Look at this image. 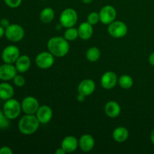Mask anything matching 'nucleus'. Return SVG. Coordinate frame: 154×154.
<instances>
[{
    "label": "nucleus",
    "instance_id": "obj_1",
    "mask_svg": "<svg viewBox=\"0 0 154 154\" xmlns=\"http://www.w3.org/2000/svg\"><path fill=\"white\" fill-rule=\"evenodd\" d=\"M48 49L54 57H63L69 53L70 46L69 41L66 40L64 37L55 36L48 41Z\"/></svg>",
    "mask_w": 154,
    "mask_h": 154
},
{
    "label": "nucleus",
    "instance_id": "obj_2",
    "mask_svg": "<svg viewBox=\"0 0 154 154\" xmlns=\"http://www.w3.org/2000/svg\"><path fill=\"white\" fill-rule=\"evenodd\" d=\"M39 125L40 122L35 114H25L19 120L18 129L23 135H32L38 129Z\"/></svg>",
    "mask_w": 154,
    "mask_h": 154
},
{
    "label": "nucleus",
    "instance_id": "obj_3",
    "mask_svg": "<svg viewBox=\"0 0 154 154\" xmlns=\"http://www.w3.org/2000/svg\"><path fill=\"white\" fill-rule=\"evenodd\" d=\"M2 111L11 120H15L19 117L22 111L21 104L17 99L11 98L5 101L3 105Z\"/></svg>",
    "mask_w": 154,
    "mask_h": 154
},
{
    "label": "nucleus",
    "instance_id": "obj_4",
    "mask_svg": "<svg viewBox=\"0 0 154 154\" xmlns=\"http://www.w3.org/2000/svg\"><path fill=\"white\" fill-rule=\"evenodd\" d=\"M78 20V13L76 11L71 8L64 9L61 13L60 17V22L62 26L65 28L74 27Z\"/></svg>",
    "mask_w": 154,
    "mask_h": 154
},
{
    "label": "nucleus",
    "instance_id": "obj_5",
    "mask_svg": "<svg viewBox=\"0 0 154 154\" xmlns=\"http://www.w3.org/2000/svg\"><path fill=\"white\" fill-rule=\"evenodd\" d=\"M5 35L10 42H19L24 38L25 31L22 26L19 24H10V26L5 29Z\"/></svg>",
    "mask_w": 154,
    "mask_h": 154
},
{
    "label": "nucleus",
    "instance_id": "obj_6",
    "mask_svg": "<svg viewBox=\"0 0 154 154\" xmlns=\"http://www.w3.org/2000/svg\"><path fill=\"white\" fill-rule=\"evenodd\" d=\"M108 32L113 38H120L127 34L128 27L123 21L114 20L108 25Z\"/></svg>",
    "mask_w": 154,
    "mask_h": 154
},
{
    "label": "nucleus",
    "instance_id": "obj_7",
    "mask_svg": "<svg viewBox=\"0 0 154 154\" xmlns=\"http://www.w3.org/2000/svg\"><path fill=\"white\" fill-rule=\"evenodd\" d=\"M20 56V49L15 45H8L3 49L2 60L4 63L14 64Z\"/></svg>",
    "mask_w": 154,
    "mask_h": 154
},
{
    "label": "nucleus",
    "instance_id": "obj_8",
    "mask_svg": "<svg viewBox=\"0 0 154 154\" xmlns=\"http://www.w3.org/2000/svg\"><path fill=\"white\" fill-rule=\"evenodd\" d=\"M54 56L51 52H44L40 53L37 55L35 58V63L38 68L42 69H48L52 67L54 64Z\"/></svg>",
    "mask_w": 154,
    "mask_h": 154
},
{
    "label": "nucleus",
    "instance_id": "obj_9",
    "mask_svg": "<svg viewBox=\"0 0 154 154\" xmlns=\"http://www.w3.org/2000/svg\"><path fill=\"white\" fill-rule=\"evenodd\" d=\"M39 107L38 101L33 96H26L21 102L22 111L25 114H35Z\"/></svg>",
    "mask_w": 154,
    "mask_h": 154
},
{
    "label": "nucleus",
    "instance_id": "obj_10",
    "mask_svg": "<svg viewBox=\"0 0 154 154\" xmlns=\"http://www.w3.org/2000/svg\"><path fill=\"white\" fill-rule=\"evenodd\" d=\"M99 17L100 21L105 25H109L114 22L117 17L116 9L112 5H105L99 11Z\"/></svg>",
    "mask_w": 154,
    "mask_h": 154
},
{
    "label": "nucleus",
    "instance_id": "obj_11",
    "mask_svg": "<svg viewBox=\"0 0 154 154\" xmlns=\"http://www.w3.org/2000/svg\"><path fill=\"white\" fill-rule=\"evenodd\" d=\"M17 72L16 67L13 64L4 63L0 66V80L2 81L13 80L17 75Z\"/></svg>",
    "mask_w": 154,
    "mask_h": 154
},
{
    "label": "nucleus",
    "instance_id": "obj_12",
    "mask_svg": "<svg viewBox=\"0 0 154 154\" xmlns=\"http://www.w3.org/2000/svg\"><path fill=\"white\" fill-rule=\"evenodd\" d=\"M118 83V78L114 72L108 71L101 78V85L105 90H111Z\"/></svg>",
    "mask_w": 154,
    "mask_h": 154
},
{
    "label": "nucleus",
    "instance_id": "obj_13",
    "mask_svg": "<svg viewBox=\"0 0 154 154\" xmlns=\"http://www.w3.org/2000/svg\"><path fill=\"white\" fill-rule=\"evenodd\" d=\"M38 120L42 124H47L49 123L53 118L54 112L52 108L46 105H42L39 107L38 110L35 114Z\"/></svg>",
    "mask_w": 154,
    "mask_h": 154
},
{
    "label": "nucleus",
    "instance_id": "obj_14",
    "mask_svg": "<svg viewBox=\"0 0 154 154\" xmlns=\"http://www.w3.org/2000/svg\"><path fill=\"white\" fill-rule=\"evenodd\" d=\"M96 90V84L91 79L83 80L78 87V91L79 94L84 96H89L94 93Z\"/></svg>",
    "mask_w": 154,
    "mask_h": 154
},
{
    "label": "nucleus",
    "instance_id": "obj_15",
    "mask_svg": "<svg viewBox=\"0 0 154 154\" xmlns=\"http://www.w3.org/2000/svg\"><path fill=\"white\" fill-rule=\"evenodd\" d=\"M79 147L82 151L90 152L93 149L95 146V139L90 134H84L81 135L78 140Z\"/></svg>",
    "mask_w": 154,
    "mask_h": 154
},
{
    "label": "nucleus",
    "instance_id": "obj_16",
    "mask_svg": "<svg viewBox=\"0 0 154 154\" xmlns=\"http://www.w3.org/2000/svg\"><path fill=\"white\" fill-rule=\"evenodd\" d=\"M78 144V140L72 135H69L63 138L61 143V147L66 153H73L77 150Z\"/></svg>",
    "mask_w": 154,
    "mask_h": 154
},
{
    "label": "nucleus",
    "instance_id": "obj_17",
    "mask_svg": "<svg viewBox=\"0 0 154 154\" xmlns=\"http://www.w3.org/2000/svg\"><path fill=\"white\" fill-rule=\"evenodd\" d=\"M121 112V107L115 101H110L107 102L105 106V113L108 117L115 118L120 115Z\"/></svg>",
    "mask_w": 154,
    "mask_h": 154
},
{
    "label": "nucleus",
    "instance_id": "obj_18",
    "mask_svg": "<svg viewBox=\"0 0 154 154\" xmlns=\"http://www.w3.org/2000/svg\"><path fill=\"white\" fill-rule=\"evenodd\" d=\"M14 66L20 73H25L31 66V60L27 55H21L15 62Z\"/></svg>",
    "mask_w": 154,
    "mask_h": 154
},
{
    "label": "nucleus",
    "instance_id": "obj_19",
    "mask_svg": "<svg viewBox=\"0 0 154 154\" xmlns=\"http://www.w3.org/2000/svg\"><path fill=\"white\" fill-rule=\"evenodd\" d=\"M79 38L82 40H88L93 34V25L88 22H84L79 25L78 28Z\"/></svg>",
    "mask_w": 154,
    "mask_h": 154
},
{
    "label": "nucleus",
    "instance_id": "obj_20",
    "mask_svg": "<svg viewBox=\"0 0 154 154\" xmlns=\"http://www.w3.org/2000/svg\"><path fill=\"white\" fill-rule=\"evenodd\" d=\"M14 94V90L11 84L7 82L0 83V99L2 100H8L13 98Z\"/></svg>",
    "mask_w": 154,
    "mask_h": 154
},
{
    "label": "nucleus",
    "instance_id": "obj_21",
    "mask_svg": "<svg viewBox=\"0 0 154 154\" xmlns=\"http://www.w3.org/2000/svg\"><path fill=\"white\" fill-rule=\"evenodd\" d=\"M112 136L114 141L118 143H123L129 138V131L123 126H119L114 129Z\"/></svg>",
    "mask_w": 154,
    "mask_h": 154
},
{
    "label": "nucleus",
    "instance_id": "obj_22",
    "mask_svg": "<svg viewBox=\"0 0 154 154\" xmlns=\"http://www.w3.org/2000/svg\"><path fill=\"white\" fill-rule=\"evenodd\" d=\"M54 16H55V12L54 9L51 7H47L40 12L39 18L44 23H50L54 19Z\"/></svg>",
    "mask_w": 154,
    "mask_h": 154
},
{
    "label": "nucleus",
    "instance_id": "obj_23",
    "mask_svg": "<svg viewBox=\"0 0 154 154\" xmlns=\"http://www.w3.org/2000/svg\"><path fill=\"white\" fill-rule=\"evenodd\" d=\"M101 57V51L96 47H92V48H89L86 54V57H87V60L92 63L98 61Z\"/></svg>",
    "mask_w": 154,
    "mask_h": 154
},
{
    "label": "nucleus",
    "instance_id": "obj_24",
    "mask_svg": "<svg viewBox=\"0 0 154 154\" xmlns=\"http://www.w3.org/2000/svg\"><path fill=\"white\" fill-rule=\"evenodd\" d=\"M133 79L128 75H123L118 78V84L125 90H129L133 86Z\"/></svg>",
    "mask_w": 154,
    "mask_h": 154
},
{
    "label": "nucleus",
    "instance_id": "obj_25",
    "mask_svg": "<svg viewBox=\"0 0 154 154\" xmlns=\"http://www.w3.org/2000/svg\"><path fill=\"white\" fill-rule=\"evenodd\" d=\"M63 37L69 42H73V41L76 40L78 37H79L78 29L74 28V27L67 28L65 31Z\"/></svg>",
    "mask_w": 154,
    "mask_h": 154
},
{
    "label": "nucleus",
    "instance_id": "obj_26",
    "mask_svg": "<svg viewBox=\"0 0 154 154\" xmlns=\"http://www.w3.org/2000/svg\"><path fill=\"white\" fill-rule=\"evenodd\" d=\"M10 120L3 111L0 110V129H7L10 126Z\"/></svg>",
    "mask_w": 154,
    "mask_h": 154
},
{
    "label": "nucleus",
    "instance_id": "obj_27",
    "mask_svg": "<svg viewBox=\"0 0 154 154\" xmlns=\"http://www.w3.org/2000/svg\"><path fill=\"white\" fill-rule=\"evenodd\" d=\"M87 21L90 23L91 25H96L100 21V17H99V14L97 12H91L90 14H89V15L87 16Z\"/></svg>",
    "mask_w": 154,
    "mask_h": 154
},
{
    "label": "nucleus",
    "instance_id": "obj_28",
    "mask_svg": "<svg viewBox=\"0 0 154 154\" xmlns=\"http://www.w3.org/2000/svg\"><path fill=\"white\" fill-rule=\"evenodd\" d=\"M13 83L16 87H22L25 85L26 80L23 75H17L14 78Z\"/></svg>",
    "mask_w": 154,
    "mask_h": 154
},
{
    "label": "nucleus",
    "instance_id": "obj_29",
    "mask_svg": "<svg viewBox=\"0 0 154 154\" xmlns=\"http://www.w3.org/2000/svg\"><path fill=\"white\" fill-rule=\"evenodd\" d=\"M4 2L6 5L11 8H17L22 3V0H4Z\"/></svg>",
    "mask_w": 154,
    "mask_h": 154
},
{
    "label": "nucleus",
    "instance_id": "obj_30",
    "mask_svg": "<svg viewBox=\"0 0 154 154\" xmlns=\"http://www.w3.org/2000/svg\"><path fill=\"white\" fill-rule=\"evenodd\" d=\"M13 150L8 146H3L0 147V154H12Z\"/></svg>",
    "mask_w": 154,
    "mask_h": 154
},
{
    "label": "nucleus",
    "instance_id": "obj_31",
    "mask_svg": "<svg viewBox=\"0 0 154 154\" xmlns=\"http://www.w3.org/2000/svg\"><path fill=\"white\" fill-rule=\"evenodd\" d=\"M10 21H9L8 19L7 18H2L0 20V25L3 27V28L6 29L8 26H10Z\"/></svg>",
    "mask_w": 154,
    "mask_h": 154
},
{
    "label": "nucleus",
    "instance_id": "obj_32",
    "mask_svg": "<svg viewBox=\"0 0 154 154\" xmlns=\"http://www.w3.org/2000/svg\"><path fill=\"white\" fill-rule=\"evenodd\" d=\"M148 62L152 66H154V52L152 53V54H150V55L149 56Z\"/></svg>",
    "mask_w": 154,
    "mask_h": 154
},
{
    "label": "nucleus",
    "instance_id": "obj_33",
    "mask_svg": "<svg viewBox=\"0 0 154 154\" xmlns=\"http://www.w3.org/2000/svg\"><path fill=\"white\" fill-rule=\"evenodd\" d=\"M85 97L84 95H81V94H78V96H77V100L80 102H83L84 100H85Z\"/></svg>",
    "mask_w": 154,
    "mask_h": 154
},
{
    "label": "nucleus",
    "instance_id": "obj_34",
    "mask_svg": "<svg viewBox=\"0 0 154 154\" xmlns=\"http://www.w3.org/2000/svg\"><path fill=\"white\" fill-rule=\"evenodd\" d=\"M55 153L56 154H65V153H66V152L65 151V150H63L62 147H60V148H57V150H56Z\"/></svg>",
    "mask_w": 154,
    "mask_h": 154
},
{
    "label": "nucleus",
    "instance_id": "obj_35",
    "mask_svg": "<svg viewBox=\"0 0 154 154\" xmlns=\"http://www.w3.org/2000/svg\"><path fill=\"white\" fill-rule=\"evenodd\" d=\"M5 29L3 28V27L0 25V38L5 35Z\"/></svg>",
    "mask_w": 154,
    "mask_h": 154
},
{
    "label": "nucleus",
    "instance_id": "obj_36",
    "mask_svg": "<svg viewBox=\"0 0 154 154\" xmlns=\"http://www.w3.org/2000/svg\"><path fill=\"white\" fill-rule=\"evenodd\" d=\"M150 141H151V142L154 144V129L152 131L151 133H150Z\"/></svg>",
    "mask_w": 154,
    "mask_h": 154
},
{
    "label": "nucleus",
    "instance_id": "obj_37",
    "mask_svg": "<svg viewBox=\"0 0 154 154\" xmlns=\"http://www.w3.org/2000/svg\"><path fill=\"white\" fill-rule=\"evenodd\" d=\"M82 2L84 3V4L88 5V4H90V3H92L93 0H82Z\"/></svg>",
    "mask_w": 154,
    "mask_h": 154
}]
</instances>
